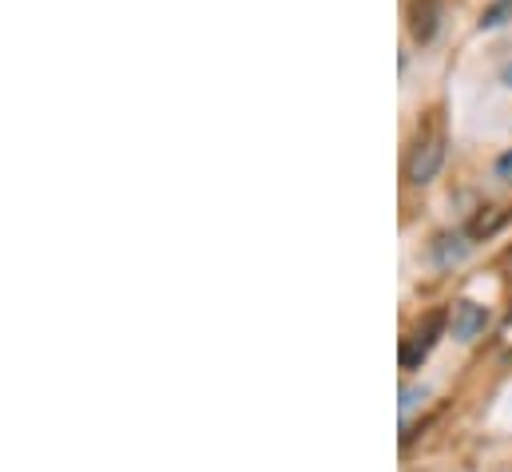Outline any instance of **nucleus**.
Instances as JSON below:
<instances>
[{
    "label": "nucleus",
    "instance_id": "nucleus-1",
    "mask_svg": "<svg viewBox=\"0 0 512 472\" xmlns=\"http://www.w3.org/2000/svg\"><path fill=\"white\" fill-rule=\"evenodd\" d=\"M445 167V131L441 127H429L417 135V143L409 147V159H405V179L413 187H425L437 179V171Z\"/></svg>",
    "mask_w": 512,
    "mask_h": 472
},
{
    "label": "nucleus",
    "instance_id": "nucleus-2",
    "mask_svg": "<svg viewBox=\"0 0 512 472\" xmlns=\"http://www.w3.org/2000/svg\"><path fill=\"white\" fill-rule=\"evenodd\" d=\"M441 330H445V314H433L425 330H417L413 338H405V346H401V369H417L429 357V350L437 346V334Z\"/></svg>",
    "mask_w": 512,
    "mask_h": 472
},
{
    "label": "nucleus",
    "instance_id": "nucleus-3",
    "mask_svg": "<svg viewBox=\"0 0 512 472\" xmlns=\"http://www.w3.org/2000/svg\"><path fill=\"white\" fill-rule=\"evenodd\" d=\"M489 322V310L485 306H473V302H461L453 314H449V326H453V338L457 342H473Z\"/></svg>",
    "mask_w": 512,
    "mask_h": 472
},
{
    "label": "nucleus",
    "instance_id": "nucleus-4",
    "mask_svg": "<svg viewBox=\"0 0 512 472\" xmlns=\"http://www.w3.org/2000/svg\"><path fill=\"white\" fill-rule=\"evenodd\" d=\"M497 179H505V183H512V151H505V155L497 159Z\"/></svg>",
    "mask_w": 512,
    "mask_h": 472
},
{
    "label": "nucleus",
    "instance_id": "nucleus-5",
    "mask_svg": "<svg viewBox=\"0 0 512 472\" xmlns=\"http://www.w3.org/2000/svg\"><path fill=\"white\" fill-rule=\"evenodd\" d=\"M505 84H509V88H512V64H509V68H505Z\"/></svg>",
    "mask_w": 512,
    "mask_h": 472
}]
</instances>
